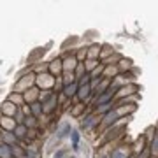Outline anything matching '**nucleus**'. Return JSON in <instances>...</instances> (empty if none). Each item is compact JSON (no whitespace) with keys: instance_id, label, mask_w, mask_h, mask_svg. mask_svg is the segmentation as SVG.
Returning <instances> with one entry per match:
<instances>
[{"instance_id":"1","label":"nucleus","mask_w":158,"mask_h":158,"mask_svg":"<svg viewBox=\"0 0 158 158\" xmlns=\"http://www.w3.org/2000/svg\"><path fill=\"white\" fill-rule=\"evenodd\" d=\"M34 85H35V74H28V76H23V77L18 79V83L14 85V90H16V93H25Z\"/></svg>"},{"instance_id":"2","label":"nucleus","mask_w":158,"mask_h":158,"mask_svg":"<svg viewBox=\"0 0 158 158\" xmlns=\"http://www.w3.org/2000/svg\"><path fill=\"white\" fill-rule=\"evenodd\" d=\"M35 85L42 90H53L55 86V77L51 74H35Z\"/></svg>"},{"instance_id":"3","label":"nucleus","mask_w":158,"mask_h":158,"mask_svg":"<svg viewBox=\"0 0 158 158\" xmlns=\"http://www.w3.org/2000/svg\"><path fill=\"white\" fill-rule=\"evenodd\" d=\"M114 95H116V90H111V88H109L107 91L100 93V95H97L95 100H93V107H100V106H104V104H111L113 98H114Z\"/></svg>"},{"instance_id":"4","label":"nucleus","mask_w":158,"mask_h":158,"mask_svg":"<svg viewBox=\"0 0 158 158\" xmlns=\"http://www.w3.org/2000/svg\"><path fill=\"white\" fill-rule=\"evenodd\" d=\"M56 106H58V93H53V95L42 104V114H53L56 111Z\"/></svg>"},{"instance_id":"5","label":"nucleus","mask_w":158,"mask_h":158,"mask_svg":"<svg viewBox=\"0 0 158 158\" xmlns=\"http://www.w3.org/2000/svg\"><path fill=\"white\" fill-rule=\"evenodd\" d=\"M97 123H98V114H95V113L85 114V116H83V121H81V130L86 132V130L93 128Z\"/></svg>"},{"instance_id":"6","label":"nucleus","mask_w":158,"mask_h":158,"mask_svg":"<svg viewBox=\"0 0 158 158\" xmlns=\"http://www.w3.org/2000/svg\"><path fill=\"white\" fill-rule=\"evenodd\" d=\"M77 58L74 55H67V56L62 60V67H63V72H74L76 67H77Z\"/></svg>"},{"instance_id":"7","label":"nucleus","mask_w":158,"mask_h":158,"mask_svg":"<svg viewBox=\"0 0 158 158\" xmlns=\"http://www.w3.org/2000/svg\"><path fill=\"white\" fill-rule=\"evenodd\" d=\"M118 119H119V114L116 113V109H113V111H109L107 114H104L102 127H104V128H109V127H113V125L118 123Z\"/></svg>"},{"instance_id":"8","label":"nucleus","mask_w":158,"mask_h":158,"mask_svg":"<svg viewBox=\"0 0 158 158\" xmlns=\"http://www.w3.org/2000/svg\"><path fill=\"white\" fill-rule=\"evenodd\" d=\"M39 88L37 86H32L30 90H27L25 93H23V98H25V102H28V106L30 104H34V102H39Z\"/></svg>"},{"instance_id":"9","label":"nucleus","mask_w":158,"mask_h":158,"mask_svg":"<svg viewBox=\"0 0 158 158\" xmlns=\"http://www.w3.org/2000/svg\"><path fill=\"white\" fill-rule=\"evenodd\" d=\"M0 111H2V116H7V118H14V114H16L18 107L12 104V102L6 100L2 106H0Z\"/></svg>"},{"instance_id":"10","label":"nucleus","mask_w":158,"mask_h":158,"mask_svg":"<svg viewBox=\"0 0 158 158\" xmlns=\"http://www.w3.org/2000/svg\"><path fill=\"white\" fill-rule=\"evenodd\" d=\"M48 70L53 77H58V74L63 72V67H62V60L58 58V60H53L51 63H48Z\"/></svg>"},{"instance_id":"11","label":"nucleus","mask_w":158,"mask_h":158,"mask_svg":"<svg viewBox=\"0 0 158 158\" xmlns=\"http://www.w3.org/2000/svg\"><path fill=\"white\" fill-rule=\"evenodd\" d=\"M14 127H16V121L14 119L7 118V116H2V119H0V130L2 132H12Z\"/></svg>"},{"instance_id":"12","label":"nucleus","mask_w":158,"mask_h":158,"mask_svg":"<svg viewBox=\"0 0 158 158\" xmlns=\"http://www.w3.org/2000/svg\"><path fill=\"white\" fill-rule=\"evenodd\" d=\"M77 88H79L77 81H74V83H70V85L63 86V91H62V93L67 97L69 100H70V98H74V97H76V93H77Z\"/></svg>"},{"instance_id":"13","label":"nucleus","mask_w":158,"mask_h":158,"mask_svg":"<svg viewBox=\"0 0 158 158\" xmlns=\"http://www.w3.org/2000/svg\"><path fill=\"white\" fill-rule=\"evenodd\" d=\"M109 158H130V149L128 146H121V148H116L111 155H109Z\"/></svg>"},{"instance_id":"14","label":"nucleus","mask_w":158,"mask_h":158,"mask_svg":"<svg viewBox=\"0 0 158 158\" xmlns=\"http://www.w3.org/2000/svg\"><path fill=\"white\" fill-rule=\"evenodd\" d=\"M0 137H2V142L4 144H7V146H14V144H18V139L14 137V134L12 132H2L0 130Z\"/></svg>"},{"instance_id":"15","label":"nucleus","mask_w":158,"mask_h":158,"mask_svg":"<svg viewBox=\"0 0 158 158\" xmlns=\"http://www.w3.org/2000/svg\"><path fill=\"white\" fill-rule=\"evenodd\" d=\"M12 134H14V137H16L18 141H25L27 139V134H28V128L25 125H16L14 130H12Z\"/></svg>"},{"instance_id":"16","label":"nucleus","mask_w":158,"mask_h":158,"mask_svg":"<svg viewBox=\"0 0 158 158\" xmlns=\"http://www.w3.org/2000/svg\"><path fill=\"white\" fill-rule=\"evenodd\" d=\"M7 100L12 102L16 107H23V106H25V98H23V93H16V91H14V93H11V95H9V98H7Z\"/></svg>"},{"instance_id":"17","label":"nucleus","mask_w":158,"mask_h":158,"mask_svg":"<svg viewBox=\"0 0 158 158\" xmlns=\"http://www.w3.org/2000/svg\"><path fill=\"white\" fill-rule=\"evenodd\" d=\"M30 113H32L34 118H40V116H42V104H40V102L30 104Z\"/></svg>"},{"instance_id":"18","label":"nucleus","mask_w":158,"mask_h":158,"mask_svg":"<svg viewBox=\"0 0 158 158\" xmlns=\"http://www.w3.org/2000/svg\"><path fill=\"white\" fill-rule=\"evenodd\" d=\"M23 125H25L28 130H35V128H37V125H39V119L34 118V116H27L25 121H23Z\"/></svg>"},{"instance_id":"19","label":"nucleus","mask_w":158,"mask_h":158,"mask_svg":"<svg viewBox=\"0 0 158 158\" xmlns=\"http://www.w3.org/2000/svg\"><path fill=\"white\" fill-rule=\"evenodd\" d=\"M70 139H72V149L74 151H79V139H81L79 130H72L70 132Z\"/></svg>"},{"instance_id":"20","label":"nucleus","mask_w":158,"mask_h":158,"mask_svg":"<svg viewBox=\"0 0 158 158\" xmlns=\"http://www.w3.org/2000/svg\"><path fill=\"white\" fill-rule=\"evenodd\" d=\"M0 158H12L11 146H7L4 142H0Z\"/></svg>"},{"instance_id":"21","label":"nucleus","mask_w":158,"mask_h":158,"mask_svg":"<svg viewBox=\"0 0 158 158\" xmlns=\"http://www.w3.org/2000/svg\"><path fill=\"white\" fill-rule=\"evenodd\" d=\"M97 53L100 55V46H91L90 51L86 49V56L90 58V60H95V58H97Z\"/></svg>"},{"instance_id":"22","label":"nucleus","mask_w":158,"mask_h":158,"mask_svg":"<svg viewBox=\"0 0 158 158\" xmlns=\"http://www.w3.org/2000/svg\"><path fill=\"white\" fill-rule=\"evenodd\" d=\"M70 132H72V128H70V125H69V123H65V125L62 127V130L58 132V139H63V137L70 135Z\"/></svg>"},{"instance_id":"23","label":"nucleus","mask_w":158,"mask_h":158,"mask_svg":"<svg viewBox=\"0 0 158 158\" xmlns=\"http://www.w3.org/2000/svg\"><path fill=\"white\" fill-rule=\"evenodd\" d=\"M53 93H55L53 90H42V91L39 93V102H40V104H44V102L48 100V98H49Z\"/></svg>"},{"instance_id":"24","label":"nucleus","mask_w":158,"mask_h":158,"mask_svg":"<svg viewBox=\"0 0 158 158\" xmlns=\"http://www.w3.org/2000/svg\"><path fill=\"white\" fill-rule=\"evenodd\" d=\"M151 151L153 153H158V130H156V134H155V139H153V142H151Z\"/></svg>"},{"instance_id":"25","label":"nucleus","mask_w":158,"mask_h":158,"mask_svg":"<svg viewBox=\"0 0 158 158\" xmlns=\"http://www.w3.org/2000/svg\"><path fill=\"white\" fill-rule=\"evenodd\" d=\"M81 109H85V104H83V102H79V104H76V107H74V109H70V113H72L74 116H77V114L81 113Z\"/></svg>"},{"instance_id":"26","label":"nucleus","mask_w":158,"mask_h":158,"mask_svg":"<svg viewBox=\"0 0 158 158\" xmlns=\"http://www.w3.org/2000/svg\"><path fill=\"white\" fill-rule=\"evenodd\" d=\"M65 155H67V151H65V149H58V151L53 155V158H65Z\"/></svg>"},{"instance_id":"27","label":"nucleus","mask_w":158,"mask_h":158,"mask_svg":"<svg viewBox=\"0 0 158 158\" xmlns=\"http://www.w3.org/2000/svg\"><path fill=\"white\" fill-rule=\"evenodd\" d=\"M130 158H137V156H135V155H134V156H130Z\"/></svg>"},{"instance_id":"28","label":"nucleus","mask_w":158,"mask_h":158,"mask_svg":"<svg viewBox=\"0 0 158 158\" xmlns=\"http://www.w3.org/2000/svg\"><path fill=\"white\" fill-rule=\"evenodd\" d=\"M0 142H2V137H0Z\"/></svg>"}]
</instances>
